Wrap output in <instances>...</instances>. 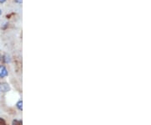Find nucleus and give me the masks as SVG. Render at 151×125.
<instances>
[{
	"label": "nucleus",
	"instance_id": "f257e3e1",
	"mask_svg": "<svg viewBox=\"0 0 151 125\" xmlns=\"http://www.w3.org/2000/svg\"><path fill=\"white\" fill-rule=\"evenodd\" d=\"M10 90V87L7 83H0V91L3 93H7Z\"/></svg>",
	"mask_w": 151,
	"mask_h": 125
},
{
	"label": "nucleus",
	"instance_id": "423d86ee",
	"mask_svg": "<svg viewBox=\"0 0 151 125\" xmlns=\"http://www.w3.org/2000/svg\"><path fill=\"white\" fill-rule=\"evenodd\" d=\"M16 3H18V4H21L22 3V0H14Z\"/></svg>",
	"mask_w": 151,
	"mask_h": 125
},
{
	"label": "nucleus",
	"instance_id": "39448f33",
	"mask_svg": "<svg viewBox=\"0 0 151 125\" xmlns=\"http://www.w3.org/2000/svg\"><path fill=\"white\" fill-rule=\"evenodd\" d=\"M0 125H6L5 120L2 119V118H0Z\"/></svg>",
	"mask_w": 151,
	"mask_h": 125
},
{
	"label": "nucleus",
	"instance_id": "f03ea898",
	"mask_svg": "<svg viewBox=\"0 0 151 125\" xmlns=\"http://www.w3.org/2000/svg\"><path fill=\"white\" fill-rule=\"evenodd\" d=\"M7 76H8V71L5 68V66L0 65V77L4 78V77H5Z\"/></svg>",
	"mask_w": 151,
	"mask_h": 125
},
{
	"label": "nucleus",
	"instance_id": "7ed1b4c3",
	"mask_svg": "<svg viewBox=\"0 0 151 125\" xmlns=\"http://www.w3.org/2000/svg\"><path fill=\"white\" fill-rule=\"evenodd\" d=\"M12 124L13 125H22V121L21 120H18V119L13 120V122H12Z\"/></svg>",
	"mask_w": 151,
	"mask_h": 125
},
{
	"label": "nucleus",
	"instance_id": "6e6552de",
	"mask_svg": "<svg viewBox=\"0 0 151 125\" xmlns=\"http://www.w3.org/2000/svg\"><path fill=\"white\" fill-rule=\"evenodd\" d=\"M1 13H2V11H1V9H0V14H1Z\"/></svg>",
	"mask_w": 151,
	"mask_h": 125
},
{
	"label": "nucleus",
	"instance_id": "20e7f679",
	"mask_svg": "<svg viewBox=\"0 0 151 125\" xmlns=\"http://www.w3.org/2000/svg\"><path fill=\"white\" fill-rule=\"evenodd\" d=\"M22 105H23V102L20 100V101H19L16 103V107L19 109V110H22V108H23V106H22Z\"/></svg>",
	"mask_w": 151,
	"mask_h": 125
},
{
	"label": "nucleus",
	"instance_id": "0eeeda50",
	"mask_svg": "<svg viewBox=\"0 0 151 125\" xmlns=\"http://www.w3.org/2000/svg\"><path fill=\"white\" fill-rule=\"evenodd\" d=\"M5 1H6V0H0V3L2 4V3H4Z\"/></svg>",
	"mask_w": 151,
	"mask_h": 125
}]
</instances>
